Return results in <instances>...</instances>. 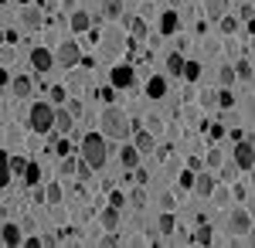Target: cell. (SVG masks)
<instances>
[{
  "instance_id": "obj_53",
  "label": "cell",
  "mask_w": 255,
  "mask_h": 248,
  "mask_svg": "<svg viewBox=\"0 0 255 248\" xmlns=\"http://www.w3.org/2000/svg\"><path fill=\"white\" fill-rule=\"evenodd\" d=\"M235 170H238L235 163H228V167H225V170H221V177H225V180H235Z\"/></svg>"
},
{
  "instance_id": "obj_26",
  "label": "cell",
  "mask_w": 255,
  "mask_h": 248,
  "mask_svg": "<svg viewBox=\"0 0 255 248\" xmlns=\"http://www.w3.org/2000/svg\"><path fill=\"white\" fill-rule=\"evenodd\" d=\"M61 184L58 180H51V184H48V187H44V201H48V204H61Z\"/></svg>"
},
{
  "instance_id": "obj_13",
  "label": "cell",
  "mask_w": 255,
  "mask_h": 248,
  "mask_svg": "<svg viewBox=\"0 0 255 248\" xmlns=\"http://www.w3.org/2000/svg\"><path fill=\"white\" fill-rule=\"evenodd\" d=\"M133 85V68L129 65H116L113 68V89H129Z\"/></svg>"
},
{
  "instance_id": "obj_6",
  "label": "cell",
  "mask_w": 255,
  "mask_h": 248,
  "mask_svg": "<svg viewBox=\"0 0 255 248\" xmlns=\"http://www.w3.org/2000/svg\"><path fill=\"white\" fill-rule=\"evenodd\" d=\"M99 44H102V55L106 58H116L123 51V44H126V34L123 31H106V34H99Z\"/></svg>"
},
{
  "instance_id": "obj_43",
  "label": "cell",
  "mask_w": 255,
  "mask_h": 248,
  "mask_svg": "<svg viewBox=\"0 0 255 248\" xmlns=\"http://www.w3.org/2000/svg\"><path fill=\"white\" fill-rule=\"evenodd\" d=\"M129 204H133V208H143V204H146V194H143V191H133V194H129Z\"/></svg>"
},
{
  "instance_id": "obj_5",
  "label": "cell",
  "mask_w": 255,
  "mask_h": 248,
  "mask_svg": "<svg viewBox=\"0 0 255 248\" xmlns=\"http://www.w3.org/2000/svg\"><path fill=\"white\" fill-rule=\"evenodd\" d=\"M252 163H255V150H252V139H235V167L242 173H249L252 170Z\"/></svg>"
},
{
  "instance_id": "obj_47",
  "label": "cell",
  "mask_w": 255,
  "mask_h": 248,
  "mask_svg": "<svg viewBox=\"0 0 255 248\" xmlns=\"http://www.w3.org/2000/svg\"><path fill=\"white\" fill-rule=\"evenodd\" d=\"M14 55H17L14 48H3V51H0V65H10V61H14Z\"/></svg>"
},
{
  "instance_id": "obj_9",
  "label": "cell",
  "mask_w": 255,
  "mask_h": 248,
  "mask_svg": "<svg viewBox=\"0 0 255 248\" xmlns=\"http://www.w3.org/2000/svg\"><path fill=\"white\" fill-rule=\"evenodd\" d=\"M225 14H232V0H204V17L221 20Z\"/></svg>"
},
{
  "instance_id": "obj_17",
  "label": "cell",
  "mask_w": 255,
  "mask_h": 248,
  "mask_svg": "<svg viewBox=\"0 0 255 248\" xmlns=\"http://www.w3.org/2000/svg\"><path fill=\"white\" fill-rule=\"evenodd\" d=\"M177 27H180V17H177V10H163V17H160V34H174Z\"/></svg>"
},
{
  "instance_id": "obj_3",
  "label": "cell",
  "mask_w": 255,
  "mask_h": 248,
  "mask_svg": "<svg viewBox=\"0 0 255 248\" xmlns=\"http://www.w3.org/2000/svg\"><path fill=\"white\" fill-rule=\"evenodd\" d=\"M27 123H31V129L34 133H51L55 129V106L51 102H34L31 106V113H27Z\"/></svg>"
},
{
  "instance_id": "obj_49",
  "label": "cell",
  "mask_w": 255,
  "mask_h": 248,
  "mask_svg": "<svg viewBox=\"0 0 255 248\" xmlns=\"http://www.w3.org/2000/svg\"><path fill=\"white\" fill-rule=\"evenodd\" d=\"M146 129H150L153 136H157L160 129H163V123H160V116H150V126H146Z\"/></svg>"
},
{
  "instance_id": "obj_15",
  "label": "cell",
  "mask_w": 255,
  "mask_h": 248,
  "mask_svg": "<svg viewBox=\"0 0 255 248\" xmlns=\"http://www.w3.org/2000/svg\"><path fill=\"white\" fill-rule=\"evenodd\" d=\"M20 24H24L27 31H38V27H41V10H34V7L24 3V10H20Z\"/></svg>"
},
{
  "instance_id": "obj_35",
  "label": "cell",
  "mask_w": 255,
  "mask_h": 248,
  "mask_svg": "<svg viewBox=\"0 0 255 248\" xmlns=\"http://www.w3.org/2000/svg\"><path fill=\"white\" fill-rule=\"evenodd\" d=\"M75 163H79V160L65 153V160H61V177H75Z\"/></svg>"
},
{
  "instance_id": "obj_24",
  "label": "cell",
  "mask_w": 255,
  "mask_h": 248,
  "mask_svg": "<svg viewBox=\"0 0 255 248\" xmlns=\"http://www.w3.org/2000/svg\"><path fill=\"white\" fill-rule=\"evenodd\" d=\"M180 72H184V58H180V51H174V55L167 58V75L180 78Z\"/></svg>"
},
{
  "instance_id": "obj_33",
  "label": "cell",
  "mask_w": 255,
  "mask_h": 248,
  "mask_svg": "<svg viewBox=\"0 0 255 248\" xmlns=\"http://www.w3.org/2000/svg\"><path fill=\"white\" fill-rule=\"evenodd\" d=\"M96 96L102 99V102H106V106H113V102H116V96H119V89H113V85H102V89H99Z\"/></svg>"
},
{
  "instance_id": "obj_28",
  "label": "cell",
  "mask_w": 255,
  "mask_h": 248,
  "mask_svg": "<svg viewBox=\"0 0 255 248\" xmlns=\"http://www.w3.org/2000/svg\"><path fill=\"white\" fill-rule=\"evenodd\" d=\"M10 177H14V173H10V163H7V153L0 150V191L10 184Z\"/></svg>"
},
{
  "instance_id": "obj_39",
  "label": "cell",
  "mask_w": 255,
  "mask_h": 248,
  "mask_svg": "<svg viewBox=\"0 0 255 248\" xmlns=\"http://www.w3.org/2000/svg\"><path fill=\"white\" fill-rule=\"evenodd\" d=\"M75 177H79V180H89V177H92V167H89L85 160H79V163H75Z\"/></svg>"
},
{
  "instance_id": "obj_4",
  "label": "cell",
  "mask_w": 255,
  "mask_h": 248,
  "mask_svg": "<svg viewBox=\"0 0 255 248\" xmlns=\"http://www.w3.org/2000/svg\"><path fill=\"white\" fill-rule=\"evenodd\" d=\"M55 61H58L61 68H68V72H72V68H75V65L82 61L79 44H75V41H61V44H58V51H55Z\"/></svg>"
},
{
  "instance_id": "obj_23",
  "label": "cell",
  "mask_w": 255,
  "mask_h": 248,
  "mask_svg": "<svg viewBox=\"0 0 255 248\" xmlns=\"http://www.w3.org/2000/svg\"><path fill=\"white\" fill-rule=\"evenodd\" d=\"M157 231H160V235H174V231H177V221H174V214H170V211H163V214H160Z\"/></svg>"
},
{
  "instance_id": "obj_18",
  "label": "cell",
  "mask_w": 255,
  "mask_h": 248,
  "mask_svg": "<svg viewBox=\"0 0 255 248\" xmlns=\"http://www.w3.org/2000/svg\"><path fill=\"white\" fill-rule=\"evenodd\" d=\"M89 27H92V17H89L85 10H72V31H75V34H85Z\"/></svg>"
},
{
  "instance_id": "obj_7",
  "label": "cell",
  "mask_w": 255,
  "mask_h": 248,
  "mask_svg": "<svg viewBox=\"0 0 255 248\" xmlns=\"http://www.w3.org/2000/svg\"><path fill=\"white\" fill-rule=\"evenodd\" d=\"M228 228H232V235H249V231H252V214L235 208L228 214Z\"/></svg>"
},
{
  "instance_id": "obj_56",
  "label": "cell",
  "mask_w": 255,
  "mask_h": 248,
  "mask_svg": "<svg viewBox=\"0 0 255 248\" xmlns=\"http://www.w3.org/2000/svg\"><path fill=\"white\" fill-rule=\"evenodd\" d=\"M221 133H225V126H221V123H211V136H215V139H218V136H221Z\"/></svg>"
},
{
  "instance_id": "obj_21",
  "label": "cell",
  "mask_w": 255,
  "mask_h": 248,
  "mask_svg": "<svg viewBox=\"0 0 255 248\" xmlns=\"http://www.w3.org/2000/svg\"><path fill=\"white\" fill-rule=\"evenodd\" d=\"M41 173H44V170H41L38 163H27V167H24V173H20V180H24L27 187H38V184H41Z\"/></svg>"
},
{
  "instance_id": "obj_46",
  "label": "cell",
  "mask_w": 255,
  "mask_h": 248,
  "mask_svg": "<svg viewBox=\"0 0 255 248\" xmlns=\"http://www.w3.org/2000/svg\"><path fill=\"white\" fill-rule=\"evenodd\" d=\"M208 167L215 170V167H221V150H211L208 153Z\"/></svg>"
},
{
  "instance_id": "obj_31",
  "label": "cell",
  "mask_w": 255,
  "mask_h": 248,
  "mask_svg": "<svg viewBox=\"0 0 255 248\" xmlns=\"http://www.w3.org/2000/svg\"><path fill=\"white\" fill-rule=\"evenodd\" d=\"M235 78H245V82L252 78V58H242L235 65Z\"/></svg>"
},
{
  "instance_id": "obj_11",
  "label": "cell",
  "mask_w": 255,
  "mask_h": 248,
  "mask_svg": "<svg viewBox=\"0 0 255 248\" xmlns=\"http://www.w3.org/2000/svg\"><path fill=\"white\" fill-rule=\"evenodd\" d=\"M139 150V156H146V153H153L157 150V136L150 133V129H136V143H133Z\"/></svg>"
},
{
  "instance_id": "obj_16",
  "label": "cell",
  "mask_w": 255,
  "mask_h": 248,
  "mask_svg": "<svg viewBox=\"0 0 255 248\" xmlns=\"http://www.w3.org/2000/svg\"><path fill=\"white\" fill-rule=\"evenodd\" d=\"M146 96H150V99H163V96H167V78L153 75L150 82H146Z\"/></svg>"
},
{
  "instance_id": "obj_48",
  "label": "cell",
  "mask_w": 255,
  "mask_h": 248,
  "mask_svg": "<svg viewBox=\"0 0 255 248\" xmlns=\"http://www.w3.org/2000/svg\"><path fill=\"white\" fill-rule=\"evenodd\" d=\"M102 245H109V248H113V245H123V238H119L116 231H109V235L102 238Z\"/></svg>"
},
{
  "instance_id": "obj_58",
  "label": "cell",
  "mask_w": 255,
  "mask_h": 248,
  "mask_svg": "<svg viewBox=\"0 0 255 248\" xmlns=\"http://www.w3.org/2000/svg\"><path fill=\"white\" fill-rule=\"evenodd\" d=\"M20 3H31V0H20Z\"/></svg>"
},
{
  "instance_id": "obj_10",
  "label": "cell",
  "mask_w": 255,
  "mask_h": 248,
  "mask_svg": "<svg viewBox=\"0 0 255 248\" xmlns=\"http://www.w3.org/2000/svg\"><path fill=\"white\" fill-rule=\"evenodd\" d=\"M20 238H24V228H20L17 221H7V225H0V242L3 245H20Z\"/></svg>"
},
{
  "instance_id": "obj_41",
  "label": "cell",
  "mask_w": 255,
  "mask_h": 248,
  "mask_svg": "<svg viewBox=\"0 0 255 248\" xmlns=\"http://www.w3.org/2000/svg\"><path fill=\"white\" fill-rule=\"evenodd\" d=\"M109 204L123 211V208H126V194H123V191H113V197H109Z\"/></svg>"
},
{
  "instance_id": "obj_22",
  "label": "cell",
  "mask_w": 255,
  "mask_h": 248,
  "mask_svg": "<svg viewBox=\"0 0 255 248\" xmlns=\"http://www.w3.org/2000/svg\"><path fill=\"white\" fill-rule=\"evenodd\" d=\"M99 7H102V17H109V20H116L123 14V0H102Z\"/></svg>"
},
{
  "instance_id": "obj_51",
  "label": "cell",
  "mask_w": 255,
  "mask_h": 248,
  "mask_svg": "<svg viewBox=\"0 0 255 248\" xmlns=\"http://www.w3.org/2000/svg\"><path fill=\"white\" fill-rule=\"evenodd\" d=\"M235 197L238 201H249V184H235Z\"/></svg>"
},
{
  "instance_id": "obj_37",
  "label": "cell",
  "mask_w": 255,
  "mask_h": 248,
  "mask_svg": "<svg viewBox=\"0 0 255 248\" xmlns=\"http://www.w3.org/2000/svg\"><path fill=\"white\" fill-rule=\"evenodd\" d=\"M218 106H221V109H232V106H235V96H232V92H228V89H225V92H218Z\"/></svg>"
},
{
  "instance_id": "obj_55",
  "label": "cell",
  "mask_w": 255,
  "mask_h": 248,
  "mask_svg": "<svg viewBox=\"0 0 255 248\" xmlns=\"http://www.w3.org/2000/svg\"><path fill=\"white\" fill-rule=\"evenodd\" d=\"M55 150H58V153H61V156H65V153L72 150V146H68V143H65V139H58V143H55Z\"/></svg>"
},
{
  "instance_id": "obj_29",
  "label": "cell",
  "mask_w": 255,
  "mask_h": 248,
  "mask_svg": "<svg viewBox=\"0 0 255 248\" xmlns=\"http://www.w3.org/2000/svg\"><path fill=\"white\" fill-rule=\"evenodd\" d=\"M126 27L133 31V38H146V20H143V17H129V20H126Z\"/></svg>"
},
{
  "instance_id": "obj_19",
  "label": "cell",
  "mask_w": 255,
  "mask_h": 248,
  "mask_svg": "<svg viewBox=\"0 0 255 248\" xmlns=\"http://www.w3.org/2000/svg\"><path fill=\"white\" fill-rule=\"evenodd\" d=\"M72 123H75V119H72V113H68V109H55V133H68V129H72Z\"/></svg>"
},
{
  "instance_id": "obj_36",
  "label": "cell",
  "mask_w": 255,
  "mask_h": 248,
  "mask_svg": "<svg viewBox=\"0 0 255 248\" xmlns=\"http://www.w3.org/2000/svg\"><path fill=\"white\" fill-rule=\"evenodd\" d=\"M218 24H221V31H225V34H235V31H238V20L232 17V14H225V17L218 20Z\"/></svg>"
},
{
  "instance_id": "obj_12",
  "label": "cell",
  "mask_w": 255,
  "mask_h": 248,
  "mask_svg": "<svg viewBox=\"0 0 255 248\" xmlns=\"http://www.w3.org/2000/svg\"><path fill=\"white\" fill-rule=\"evenodd\" d=\"M191 187H194L197 194H201V197H211V191H215V173H194V184H191Z\"/></svg>"
},
{
  "instance_id": "obj_38",
  "label": "cell",
  "mask_w": 255,
  "mask_h": 248,
  "mask_svg": "<svg viewBox=\"0 0 255 248\" xmlns=\"http://www.w3.org/2000/svg\"><path fill=\"white\" fill-rule=\"evenodd\" d=\"M7 163H10V173H24V167H27L24 156H7Z\"/></svg>"
},
{
  "instance_id": "obj_42",
  "label": "cell",
  "mask_w": 255,
  "mask_h": 248,
  "mask_svg": "<svg viewBox=\"0 0 255 248\" xmlns=\"http://www.w3.org/2000/svg\"><path fill=\"white\" fill-rule=\"evenodd\" d=\"M238 17H242L245 24H249V20L255 17V7H252V3H242V10H238Z\"/></svg>"
},
{
  "instance_id": "obj_34",
  "label": "cell",
  "mask_w": 255,
  "mask_h": 248,
  "mask_svg": "<svg viewBox=\"0 0 255 248\" xmlns=\"http://www.w3.org/2000/svg\"><path fill=\"white\" fill-rule=\"evenodd\" d=\"M65 102H68V106H65V109H68V113H72V119H82V116H85V106H82L79 99H65Z\"/></svg>"
},
{
  "instance_id": "obj_8",
  "label": "cell",
  "mask_w": 255,
  "mask_h": 248,
  "mask_svg": "<svg viewBox=\"0 0 255 248\" xmlns=\"http://www.w3.org/2000/svg\"><path fill=\"white\" fill-rule=\"evenodd\" d=\"M51 65H55V55L48 51V48H31V68L34 72H51Z\"/></svg>"
},
{
  "instance_id": "obj_54",
  "label": "cell",
  "mask_w": 255,
  "mask_h": 248,
  "mask_svg": "<svg viewBox=\"0 0 255 248\" xmlns=\"http://www.w3.org/2000/svg\"><path fill=\"white\" fill-rule=\"evenodd\" d=\"M34 201H38V204H48V201H44V187H41V184L34 187Z\"/></svg>"
},
{
  "instance_id": "obj_20",
  "label": "cell",
  "mask_w": 255,
  "mask_h": 248,
  "mask_svg": "<svg viewBox=\"0 0 255 248\" xmlns=\"http://www.w3.org/2000/svg\"><path fill=\"white\" fill-rule=\"evenodd\" d=\"M119 160H123V170H133L139 163V150L136 146H123V150H119Z\"/></svg>"
},
{
  "instance_id": "obj_25",
  "label": "cell",
  "mask_w": 255,
  "mask_h": 248,
  "mask_svg": "<svg viewBox=\"0 0 255 248\" xmlns=\"http://www.w3.org/2000/svg\"><path fill=\"white\" fill-rule=\"evenodd\" d=\"M14 96H17V99L31 96V78H27V75H14Z\"/></svg>"
},
{
  "instance_id": "obj_57",
  "label": "cell",
  "mask_w": 255,
  "mask_h": 248,
  "mask_svg": "<svg viewBox=\"0 0 255 248\" xmlns=\"http://www.w3.org/2000/svg\"><path fill=\"white\" fill-rule=\"evenodd\" d=\"M3 85H7V68L0 65V92H3Z\"/></svg>"
},
{
  "instance_id": "obj_30",
  "label": "cell",
  "mask_w": 255,
  "mask_h": 248,
  "mask_svg": "<svg viewBox=\"0 0 255 248\" xmlns=\"http://www.w3.org/2000/svg\"><path fill=\"white\" fill-rule=\"evenodd\" d=\"M218 82H221L225 89H232V85H235V68H232V65H221V72H218Z\"/></svg>"
},
{
  "instance_id": "obj_2",
  "label": "cell",
  "mask_w": 255,
  "mask_h": 248,
  "mask_svg": "<svg viewBox=\"0 0 255 248\" xmlns=\"http://www.w3.org/2000/svg\"><path fill=\"white\" fill-rule=\"evenodd\" d=\"M82 160H85L92 170H102L106 160H109V143H106V136H99V133L85 136V139H82Z\"/></svg>"
},
{
  "instance_id": "obj_27",
  "label": "cell",
  "mask_w": 255,
  "mask_h": 248,
  "mask_svg": "<svg viewBox=\"0 0 255 248\" xmlns=\"http://www.w3.org/2000/svg\"><path fill=\"white\" fill-rule=\"evenodd\" d=\"M180 75L187 78V82H197V78H201V61H187V58H184V72H180Z\"/></svg>"
},
{
  "instance_id": "obj_44",
  "label": "cell",
  "mask_w": 255,
  "mask_h": 248,
  "mask_svg": "<svg viewBox=\"0 0 255 248\" xmlns=\"http://www.w3.org/2000/svg\"><path fill=\"white\" fill-rule=\"evenodd\" d=\"M201 106H204V109H211V106H218L215 92H201Z\"/></svg>"
},
{
  "instance_id": "obj_52",
  "label": "cell",
  "mask_w": 255,
  "mask_h": 248,
  "mask_svg": "<svg viewBox=\"0 0 255 248\" xmlns=\"http://www.w3.org/2000/svg\"><path fill=\"white\" fill-rule=\"evenodd\" d=\"M194 184V173L191 170H180V187H191Z\"/></svg>"
},
{
  "instance_id": "obj_1",
  "label": "cell",
  "mask_w": 255,
  "mask_h": 248,
  "mask_svg": "<svg viewBox=\"0 0 255 248\" xmlns=\"http://www.w3.org/2000/svg\"><path fill=\"white\" fill-rule=\"evenodd\" d=\"M99 129H102L106 139H126V136L133 133L126 109H119L116 102H113V106H106V109L99 113Z\"/></svg>"
},
{
  "instance_id": "obj_14",
  "label": "cell",
  "mask_w": 255,
  "mask_h": 248,
  "mask_svg": "<svg viewBox=\"0 0 255 248\" xmlns=\"http://www.w3.org/2000/svg\"><path fill=\"white\" fill-rule=\"evenodd\" d=\"M99 225H102L106 231H116L119 228V208H113V204L102 208V211H99Z\"/></svg>"
},
{
  "instance_id": "obj_45",
  "label": "cell",
  "mask_w": 255,
  "mask_h": 248,
  "mask_svg": "<svg viewBox=\"0 0 255 248\" xmlns=\"http://www.w3.org/2000/svg\"><path fill=\"white\" fill-rule=\"evenodd\" d=\"M160 204H163V211H174L177 208V197H174V194H163V197H160Z\"/></svg>"
},
{
  "instance_id": "obj_40",
  "label": "cell",
  "mask_w": 255,
  "mask_h": 248,
  "mask_svg": "<svg viewBox=\"0 0 255 248\" xmlns=\"http://www.w3.org/2000/svg\"><path fill=\"white\" fill-rule=\"evenodd\" d=\"M194 242H197V245H211V228H197Z\"/></svg>"
},
{
  "instance_id": "obj_50",
  "label": "cell",
  "mask_w": 255,
  "mask_h": 248,
  "mask_svg": "<svg viewBox=\"0 0 255 248\" xmlns=\"http://www.w3.org/2000/svg\"><path fill=\"white\" fill-rule=\"evenodd\" d=\"M20 245H27V248H41V238H38V235H27V238H20Z\"/></svg>"
},
{
  "instance_id": "obj_32",
  "label": "cell",
  "mask_w": 255,
  "mask_h": 248,
  "mask_svg": "<svg viewBox=\"0 0 255 248\" xmlns=\"http://www.w3.org/2000/svg\"><path fill=\"white\" fill-rule=\"evenodd\" d=\"M48 96H51V106H61V102L68 99V89H65V85H51Z\"/></svg>"
}]
</instances>
